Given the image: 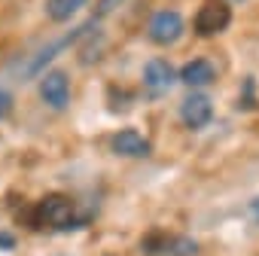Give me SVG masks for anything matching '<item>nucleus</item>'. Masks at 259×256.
Segmentation results:
<instances>
[{"label": "nucleus", "instance_id": "nucleus-1", "mask_svg": "<svg viewBox=\"0 0 259 256\" xmlns=\"http://www.w3.org/2000/svg\"><path fill=\"white\" fill-rule=\"evenodd\" d=\"M70 217H73V204H70L67 195H58V192L40 198L37 207H34V214H31V220H34L37 229H43V226H49V229H64V226L70 223Z\"/></svg>", "mask_w": 259, "mask_h": 256}, {"label": "nucleus", "instance_id": "nucleus-2", "mask_svg": "<svg viewBox=\"0 0 259 256\" xmlns=\"http://www.w3.org/2000/svg\"><path fill=\"white\" fill-rule=\"evenodd\" d=\"M92 25H95V22H92ZM92 25H82V28H76V31H70V34H64V37H58V40H52L46 49H40V52H37V55H34V58H31L22 70H19V76H25V79L43 76L46 64H49V61H55V58H58V52H64L67 46H73V43H76V40H79V37H82Z\"/></svg>", "mask_w": 259, "mask_h": 256}, {"label": "nucleus", "instance_id": "nucleus-3", "mask_svg": "<svg viewBox=\"0 0 259 256\" xmlns=\"http://www.w3.org/2000/svg\"><path fill=\"white\" fill-rule=\"evenodd\" d=\"M232 25V10L226 0H210L195 16V34L198 37H217Z\"/></svg>", "mask_w": 259, "mask_h": 256}, {"label": "nucleus", "instance_id": "nucleus-4", "mask_svg": "<svg viewBox=\"0 0 259 256\" xmlns=\"http://www.w3.org/2000/svg\"><path fill=\"white\" fill-rule=\"evenodd\" d=\"M150 40L156 46H171L183 37V16L177 10H159L153 19H150V28H147Z\"/></svg>", "mask_w": 259, "mask_h": 256}, {"label": "nucleus", "instance_id": "nucleus-5", "mask_svg": "<svg viewBox=\"0 0 259 256\" xmlns=\"http://www.w3.org/2000/svg\"><path fill=\"white\" fill-rule=\"evenodd\" d=\"M40 98L52 110H64L70 104V82L61 70H46L40 76Z\"/></svg>", "mask_w": 259, "mask_h": 256}, {"label": "nucleus", "instance_id": "nucleus-6", "mask_svg": "<svg viewBox=\"0 0 259 256\" xmlns=\"http://www.w3.org/2000/svg\"><path fill=\"white\" fill-rule=\"evenodd\" d=\"M174 82H177V73H174V67H171L165 58H153V61H147V67H144V89H147L153 98L171 92Z\"/></svg>", "mask_w": 259, "mask_h": 256}, {"label": "nucleus", "instance_id": "nucleus-7", "mask_svg": "<svg viewBox=\"0 0 259 256\" xmlns=\"http://www.w3.org/2000/svg\"><path fill=\"white\" fill-rule=\"evenodd\" d=\"M180 119H183V125H186V128H192V132L204 128V125L213 119L210 98H207V95H189V98L180 104Z\"/></svg>", "mask_w": 259, "mask_h": 256}, {"label": "nucleus", "instance_id": "nucleus-8", "mask_svg": "<svg viewBox=\"0 0 259 256\" xmlns=\"http://www.w3.org/2000/svg\"><path fill=\"white\" fill-rule=\"evenodd\" d=\"M110 147H113V153H119V156H132V159L150 156V141H147L141 132H135V128H122L119 135H113Z\"/></svg>", "mask_w": 259, "mask_h": 256}, {"label": "nucleus", "instance_id": "nucleus-9", "mask_svg": "<svg viewBox=\"0 0 259 256\" xmlns=\"http://www.w3.org/2000/svg\"><path fill=\"white\" fill-rule=\"evenodd\" d=\"M177 79L186 82V86H192V89H201V86H210V82L217 79V67H213L207 58H195V61H186V64L180 67Z\"/></svg>", "mask_w": 259, "mask_h": 256}, {"label": "nucleus", "instance_id": "nucleus-10", "mask_svg": "<svg viewBox=\"0 0 259 256\" xmlns=\"http://www.w3.org/2000/svg\"><path fill=\"white\" fill-rule=\"evenodd\" d=\"M89 0H49V19L52 22H67L73 13H79Z\"/></svg>", "mask_w": 259, "mask_h": 256}, {"label": "nucleus", "instance_id": "nucleus-11", "mask_svg": "<svg viewBox=\"0 0 259 256\" xmlns=\"http://www.w3.org/2000/svg\"><path fill=\"white\" fill-rule=\"evenodd\" d=\"M10 110H13V95L7 89H0V119H7Z\"/></svg>", "mask_w": 259, "mask_h": 256}, {"label": "nucleus", "instance_id": "nucleus-12", "mask_svg": "<svg viewBox=\"0 0 259 256\" xmlns=\"http://www.w3.org/2000/svg\"><path fill=\"white\" fill-rule=\"evenodd\" d=\"M116 4H119V0H101V4H98V16H107Z\"/></svg>", "mask_w": 259, "mask_h": 256}, {"label": "nucleus", "instance_id": "nucleus-13", "mask_svg": "<svg viewBox=\"0 0 259 256\" xmlns=\"http://www.w3.org/2000/svg\"><path fill=\"white\" fill-rule=\"evenodd\" d=\"M13 235H7V232H0V247H4V250H13Z\"/></svg>", "mask_w": 259, "mask_h": 256}, {"label": "nucleus", "instance_id": "nucleus-14", "mask_svg": "<svg viewBox=\"0 0 259 256\" xmlns=\"http://www.w3.org/2000/svg\"><path fill=\"white\" fill-rule=\"evenodd\" d=\"M250 220L259 226V198H256V201H250Z\"/></svg>", "mask_w": 259, "mask_h": 256}]
</instances>
